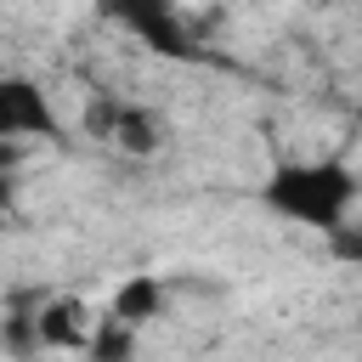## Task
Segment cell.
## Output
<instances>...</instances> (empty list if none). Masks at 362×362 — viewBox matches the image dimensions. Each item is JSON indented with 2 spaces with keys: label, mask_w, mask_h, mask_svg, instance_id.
Segmentation results:
<instances>
[{
  "label": "cell",
  "mask_w": 362,
  "mask_h": 362,
  "mask_svg": "<svg viewBox=\"0 0 362 362\" xmlns=\"http://www.w3.org/2000/svg\"><path fill=\"white\" fill-rule=\"evenodd\" d=\"M164 305H170V288H164V277H153V272H130L119 288H113V305H107V317H119L124 328H147V322H158L164 317Z\"/></svg>",
  "instance_id": "8992f818"
},
{
  "label": "cell",
  "mask_w": 362,
  "mask_h": 362,
  "mask_svg": "<svg viewBox=\"0 0 362 362\" xmlns=\"http://www.w3.org/2000/svg\"><path fill=\"white\" fill-rule=\"evenodd\" d=\"M356 198H362V175L345 158H288L260 187V204L272 215L311 226V232H334L339 221H351Z\"/></svg>",
  "instance_id": "6da1fadb"
},
{
  "label": "cell",
  "mask_w": 362,
  "mask_h": 362,
  "mask_svg": "<svg viewBox=\"0 0 362 362\" xmlns=\"http://www.w3.org/2000/svg\"><path fill=\"white\" fill-rule=\"evenodd\" d=\"M90 362H136V328H124L119 317H96L90 339H85Z\"/></svg>",
  "instance_id": "52a82bcc"
},
{
  "label": "cell",
  "mask_w": 362,
  "mask_h": 362,
  "mask_svg": "<svg viewBox=\"0 0 362 362\" xmlns=\"http://www.w3.org/2000/svg\"><path fill=\"white\" fill-rule=\"evenodd\" d=\"M11 198H17V181H11V175H0V209H11Z\"/></svg>",
  "instance_id": "30bf717a"
},
{
  "label": "cell",
  "mask_w": 362,
  "mask_h": 362,
  "mask_svg": "<svg viewBox=\"0 0 362 362\" xmlns=\"http://www.w3.org/2000/svg\"><path fill=\"white\" fill-rule=\"evenodd\" d=\"M322 243H328V260L362 266V215H351V221H339L334 232H322Z\"/></svg>",
  "instance_id": "9c48e42d"
},
{
  "label": "cell",
  "mask_w": 362,
  "mask_h": 362,
  "mask_svg": "<svg viewBox=\"0 0 362 362\" xmlns=\"http://www.w3.org/2000/svg\"><path fill=\"white\" fill-rule=\"evenodd\" d=\"M107 17L119 23V28H130L147 51H158V57H198V45H192V34H187V17L175 11V6H164V0H136V6H107Z\"/></svg>",
  "instance_id": "277c9868"
},
{
  "label": "cell",
  "mask_w": 362,
  "mask_h": 362,
  "mask_svg": "<svg viewBox=\"0 0 362 362\" xmlns=\"http://www.w3.org/2000/svg\"><path fill=\"white\" fill-rule=\"evenodd\" d=\"M57 107L40 79L28 74H0V141H28V136H57Z\"/></svg>",
  "instance_id": "3957f363"
},
{
  "label": "cell",
  "mask_w": 362,
  "mask_h": 362,
  "mask_svg": "<svg viewBox=\"0 0 362 362\" xmlns=\"http://www.w3.org/2000/svg\"><path fill=\"white\" fill-rule=\"evenodd\" d=\"M34 328H40V351H85L90 339V305L74 300V294H57V300H40L34 311Z\"/></svg>",
  "instance_id": "5b68a950"
},
{
  "label": "cell",
  "mask_w": 362,
  "mask_h": 362,
  "mask_svg": "<svg viewBox=\"0 0 362 362\" xmlns=\"http://www.w3.org/2000/svg\"><path fill=\"white\" fill-rule=\"evenodd\" d=\"M85 136H96V141H107V147H119L130 158H153L164 147L158 113L141 107V102H119V96H96L85 107Z\"/></svg>",
  "instance_id": "7a4b0ae2"
},
{
  "label": "cell",
  "mask_w": 362,
  "mask_h": 362,
  "mask_svg": "<svg viewBox=\"0 0 362 362\" xmlns=\"http://www.w3.org/2000/svg\"><path fill=\"white\" fill-rule=\"evenodd\" d=\"M34 311H40V305H11V311L0 317V351H6L11 362L40 356V328H34Z\"/></svg>",
  "instance_id": "ba28073f"
},
{
  "label": "cell",
  "mask_w": 362,
  "mask_h": 362,
  "mask_svg": "<svg viewBox=\"0 0 362 362\" xmlns=\"http://www.w3.org/2000/svg\"><path fill=\"white\" fill-rule=\"evenodd\" d=\"M11 158H17V141H0V175L11 170Z\"/></svg>",
  "instance_id": "8fae6325"
}]
</instances>
